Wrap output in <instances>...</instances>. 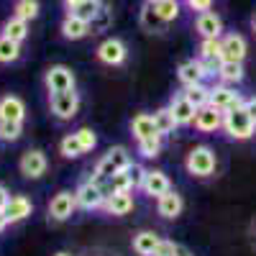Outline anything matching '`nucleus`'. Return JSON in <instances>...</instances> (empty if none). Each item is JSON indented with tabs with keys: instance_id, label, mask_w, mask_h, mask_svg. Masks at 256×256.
Instances as JSON below:
<instances>
[{
	"instance_id": "nucleus-28",
	"label": "nucleus",
	"mask_w": 256,
	"mask_h": 256,
	"mask_svg": "<svg viewBox=\"0 0 256 256\" xmlns=\"http://www.w3.org/2000/svg\"><path fill=\"white\" fill-rule=\"evenodd\" d=\"M154 126H156V134L164 138V136H169L177 128V120H174L172 113H169V108H159L154 113Z\"/></svg>"
},
{
	"instance_id": "nucleus-31",
	"label": "nucleus",
	"mask_w": 256,
	"mask_h": 256,
	"mask_svg": "<svg viewBox=\"0 0 256 256\" xmlns=\"http://www.w3.org/2000/svg\"><path fill=\"white\" fill-rule=\"evenodd\" d=\"M136 146H138V154H141L144 159H156V156L162 154L164 141H162V136H152V138L136 141Z\"/></svg>"
},
{
	"instance_id": "nucleus-14",
	"label": "nucleus",
	"mask_w": 256,
	"mask_h": 256,
	"mask_svg": "<svg viewBox=\"0 0 256 256\" xmlns=\"http://www.w3.org/2000/svg\"><path fill=\"white\" fill-rule=\"evenodd\" d=\"M182 208H184V202H182V195L177 190H169V192H164L162 198H156V212L162 218H166V220L180 218Z\"/></svg>"
},
{
	"instance_id": "nucleus-10",
	"label": "nucleus",
	"mask_w": 256,
	"mask_h": 256,
	"mask_svg": "<svg viewBox=\"0 0 256 256\" xmlns=\"http://www.w3.org/2000/svg\"><path fill=\"white\" fill-rule=\"evenodd\" d=\"M98 59L102 62V64H108V67H118V64H123L126 62V56H128V49H126V44L120 38H116V36H110V38H105L102 44L98 46Z\"/></svg>"
},
{
	"instance_id": "nucleus-9",
	"label": "nucleus",
	"mask_w": 256,
	"mask_h": 256,
	"mask_svg": "<svg viewBox=\"0 0 256 256\" xmlns=\"http://www.w3.org/2000/svg\"><path fill=\"white\" fill-rule=\"evenodd\" d=\"M77 210V200H74V192L70 190H59L56 195L49 202V218L62 223V220H70Z\"/></svg>"
},
{
	"instance_id": "nucleus-1",
	"label": "nucleus",
	"mask_w": 256,
	"mask_h": 256,
	"mask_svg": "<svg viewBox=\"0 0 256 256\" xmlns=\"http://www.w3.org/2000/svg\"><path fill=\"white\" fill-rule=\"evenodd\" d=\"M184 169H187L192 177H198V180L212 177V174H216V169H218L216 152H212L210 146H205V144L190 148V154H187V159H184Z\"/></svg>"
},
{
	"instance_id": "nucleus-2",
	"label": "nucleus",
	"mask_w": 256,
	"mask_h": 256,
	"mask_svg": "<svg viewBox=\"0 0 256 256\" xmlns=\"http://www.w3.org/2000/svg\"><path fill=\"white\" fill-rule=\"evenodd\" d=\"M220 131L233 141H248L256 134V123L251 120V116L241 105V108H233V110L223 113V128Z\"/></svg>"
},
{
	"instance_id": "nucleus-21",
	"label": "nucleus",
	"mask_w": 256,
	"mask_h": 256,
	"mask_svg": "<svg viewBox=\"0 0 256 256\" xmlns=\"http://www.w3.org/2000/svg\"><path fill=\"white\" fill-rule=\"evenodd\" d=\"M59 28H62V36L67 41H80V38H84L90 34V24L82 20V18H77V16H64Z\"/></svg>"
},
{
	"instance_id": "nucleus-35",
	"label": "nucleus",
	"mask_w": 256,
	"mask_h": 256,
	"mask_svg": "<svg viewBox=\"0 0 256 256\" xmlns=\"http://www.w3.org/2000/svg\"><path fill=\"white\" fill-rule=\"evenodd\" d=\"M24 136V123H16V120H0V141L13 144Z\"/></svg>"
},
{
	"instance_id": "nucleus-30",
	"label": "nucleus",
	"mask_w": 256,
	"mask_h": 256,
	"mask_svg": "<svg viewBox=\"0 0 256 256\" xmlns=\"http://www.w3.org/2000/svg\"><path fill=\"white\" fill-rule=\"evenodd\" d=\"M18 56H20V44L18 41H10L8 36H0V64L18 62Z\"/></svg>"
},
{
	"instance_id": "nucleus-25",
	"label": "nucleus",
	"mask_w": 256,
	"mask_h": 256,
	"mask_svg": "<svg viewBox=\"0 0 256 256\" xmlns=\"http://www.w3.org/2000/svg\"><path fill=\"white\" fill-rule=\"evenodd\" d=\"M0 36H8L10 41H26L28 38V20H24V18H18V16H13V18H8L6 24H3V34Z\"/></svg>"
},
{
	"instance_id": "nucleus-19",
	"label": "nucleus",
	"mask_w": 256,
	"mask_h": 256,
	"mask_svg": "<svg viewBox=\"0 0 256 256\" xmlns=\"http://www.w3.org/2000/svg\"><path fill=\"white\" fill-rule=\"evenodd\" d=\"M24 118H26V105L18 95H3L0 98V120L24 123Z\"/></svg>"
},
{
	"instance_id": "nucleus-42",
	"label": "nucleus",
	"mask_w": 256,
	"mask_h": 256,
	"mask_svg": "<svg viewBox=\"0 0 256 256\" xmlns=\"http://www.w3.org/2000/svg\"><path fill=\"white\" fill-rule=\"evenodd\" d=\"M244 108H246V113L251 116V120L256 123V95H254V98H246V102H244Z\"/></svg>"
},
{
	"instance_id": "nucleus-48",
	"label": "nucleus",
	"mask_w": 256,
	"mask_h": 256,
	"mask_svg": "<svg viewBox=\"0 0 256 256\" xmlns=\"http://www.w3.org/2000/svg\"><path fill=\"white\" fill-rule=\"evenodd\" d=\"M182 256H190V254H187V251H182Z\"/></svg>"
},
{
	"instance_id": "nucleus-17",
	"label": "nucleus",
	"mask_w": 256,
	"mask_h": 256,
	"mask_svg": "<svg viewBox=\"0 0 256 256\" xmlns=\"http://www.w3.org/2000/svg\"><path fill=\"white\" fill-rule=\"evenodd\" d=\"M172 190V182H169V177L162 172V169H152V172H146V180L141 184V192L148 198H162L164 192Z\"/></svg>"
},
{
	"instance_id": "nucleus-29",
	"label": "nucleus",
	"mask_w": 256,
	"mask_h": 256,
	"mask_svg": "<svg viewBox=\"0 0 256 256\" xmlns=\"http://www.w3.org/2000/svg\"><path fill=\"white\" fill-rule=\"evenodd\" d=\"M182 95L195 105V108H205L208 105V100H210V88L202 82V84H192V88H184L182 90Z\"/></svg>"
},
{
	"instance_id": "nucleus-45",
	"label": "nucleus",
	"mask_w": 256,
	"mask_h": 256,
	"mask_svg": "<svg viewBox=\"0 0 256 256\" xmlns=\"http://www.w3.org/2000/svg\"><path fill=\"white\" fill-rule=\"evenodd\" d=\"M8 226H10V223H8V218L3 216V212H0V233H3V230H6Z\"/></svg>"
},
{
	"instance_id": "nucleus-32",
	"label": "nucleus",
	"mask_w": 256,
	"mask_h": 256,
	"mask_svg": "<svg viewBox=\"0 0 256 256\" xmlns=\"http://www.w3.org/2000/svg\"><path fill=\"white\" fill-rule=\"evenodd\" d=\"M102 8V0H84V3H80L74 10H70L67 16H77V18H82V20H90L98 16V10Z\"/></svg>"
},
{
	"instance_id": "nucleus-43",
	"label": "nucleus",
	"mask_w": 256,
	"mask_h": 256,
	"mask_svg": "<svg viewBox=\"0 0 256 256\" xmlns=\"http://www.w3.org/2000/svg\"><path fill=\"white\" fill-rule=\"evenodd\" d=\"M8 200H10V192H8V187H6V184H0V212L6 210Z\"/></svg>"
},
{
	"instance_id": "nucleus-11",
	"label": "nucleus",
	"mask_w": 256,
	"mask_h": 256,
	"mask_svg": "<svg viewBox=\"0 0 256 256\" xmlns=\"http://www.w3.org/2000/svg\"><path fill=\"white\" fill-rule=\"evenodd\" d=\"M248 44L241 34H226L220 36V62H244Z\"/></svg>"
},
{
	"instance_id": "nucleus-4",
	"label": "nucleus",
	"mask_w": 256,
	"mask_h": 256,
	"mask_svg": "<svg viewBox=\"0 0 256 256\" xmlns=\"http://www.w3.org/2000/svg\"><path fill=\"white\" fill-rule=\"evenodd\" d=\"M246 102V98H241V92H236V88H230V84H210V100L208 105L210 108H216L220 113H228L233 108H241Z\"/></svg>"
},
{
	"instance_id": "nucleus-15",
	"label": "nucleus",
	"mask_w": 256,
	"mask_h": 256,
	"mask_svg": "<svg viewBox=\"0 0 256 256\" xmlns=\"http://www.w3.org/2000/svg\"><path fill=\"white\" fill-rule=\"evenodd\" d=\"M34 212V202L26 198V195H10L6 210H3V216L8 218V223H20V220H26L28 216Z\"/></svg>"
},
{
	"instance_id": "nucleus-37",
	"label": "nucleus",
	"mask_w": 256,
	"mask_h": 256,
	"mask_svg": "<svg viewBox=\"0 0 256 256\" xmlns=\"http://www.w3.org/2000/svg\"><path fill=\"white\" fill-rule=\"evenodd\" d=\"M13 10H16L13 16H18V18H24V20H34V18L38 16V0H18Z\"/></svg>"
},
{
	"instance_id": "nucleus-41",
	"label": "nucleus",
	"mask_w": 256,
	"mask_h": 256,
	"mask_svg": "<svg viewBox=\"0 0 256 256\" xmlns=\"http://www.w3.org/2000/svg\"><path fill=\"white\" fill-rule=\"evenodd\" d=\"M187 8L198 10V13H205L212 8V0H187Z\"/></svg>"
},
{
	"instance_id": "nucleus-38",
	"label": "nucleus",
	"mask_w": 256,
	"mask_h": 256,
	"mask_svg": "<svg viewBox=\"0 0 256 256\" xmlns=\"http://www.w3.org/2000/svg\"><path fill=\"white\" fill-rule=\"evenodd\" d=\"M74 136H77L80 146L84 148V154H88V152H92V148L98 146V136H95V131H92V128H80V131H74Z\"/></svg>"
},
{
	"instance_id": "nucleus-44",
	"label": "nucleus",
	"mask_w": 256,
	"mask_h": 256,
	"mask_svg": "<svg viewBox=\"0 0 256 256\" xmlns=\"http://www.w3.org/2000/svg\"><path fill=\"white\" fill-rule=\"evenodd\" d=\"M80 3H84V0H64V8H67V13H70V10H74Z\"/></svg>"
},
{
	"instance_id": "nucleus-26",
	"label": "nucleus",
	"mask_w": 256,
	"mask_h": 256,
	"mask_svg": "<svg viewBox=\"0 0 256 256\" xmlns=\"http://www.w3.org/2000/svg\"><path fill=\"white\" fill-rule=\"evenodd\" d=\"M148 3L154 6V10L159 13V18L164 20V24H174V20L180 18L182 8H180V0H148Z\"/></svg>"
},
{
	"instance_id": "nucleus-33",
	"label": "nucleus",
	"mask_w": 256,
	"mask_h": 256,
	"mask_svg": "<svg viewBox=\"0 0 256 256\" xmlns=\"http://www.w3.org/2000/svg\"><path fill=\"white\" fill-rule=\"evenodd\" d=\"M110 24H113V10H110L108 6H102V8L98 10V16L90 20V34H102V31H108Z\"/></svg>"
},
{
	"instance_id": "nucleus-16",
	"label": "nucleus",
	"mask_w": 256,
	"mask_h": 256,
	"mask_svg": "<svg viewBox=\"0 0 256 256\" xmlns=\"http://www.w3.org/2000/svg\"><path fill=\"white\" fill-rule=\"evenodd\" d=\"M169 113L174 116V120H177V126H192V120H195V113H198V108L192 105L182 92L180 95H174L172 100H169Z\"/></svg>"
},
{
	"instance_id": "nucleus-13",
	"label": "nucleus",
	"mask_w": 256,
	"mask_h": 256,
	"mask_svg": "<svg viewBox=\"0 0 256 256\" xmlns=\"http://www.w3.org/2000/svg\"><path fill=\"white\" fill-rule=\"evenodd\" d=\"M195 28L202 38H220L223 36V18L212 10H205V13H198L195 18Z\"/></svg>"
},
{
	"instance_id": "nucleus-3",
	"label": "nucleus",
	"mask_w": 256,
	"mask_h": 256,
	"mask_svg": "<svg viewBox=\"0 0 256 256\" xmlns=\"http://www.w3.org/2000/svg\"><path fill=\"white\" fill-rule=\"evenodd\" d=\"M131 162H134V159H131V154H128L126 146H113V148H108V152L100 156V162L95 164L92 180H108V177L123 172V169H128V166H131Z\"/></svg>"
},
{
	"instance_id": "nucleus-47",
	"label": "nucleus",
	"mask_w": 256,
	"mask_h": 256,
	"mask_svg": "<svg viewBox=\"0 0 256 256\" xmlns=\"http://www.w3.org/2000/svg\"><path fill=\"white\" fill-rule=\"evenodd\" d=\"M54 256H72V254H67V251H59V254H54Z\"/></svg>"
},
{
	"instance_id": "nucleus-23",
	"label": "nucleus",
	"mask_w": 256,
	"mask_h": 256,
	"mask_svg": "<svg viewBox=\"0 0 256 256\" xmlns=\"http://www.w3.org/2000/svg\"><path fill=\"white\" fill-rule=\"evenodd\" d=\"M131 134H134L136 141L159 136V134H156V126H154V116H148V113H138V116H134V120H131Z\"/></svg>"
},
{
	"instance_id": "nucleus-46",
	"label": "nucleus",
	"mask_w": 256,
	"mask_h": 256,
	"mask_svg": "<svg viewBox=\"0 0 256 256\" xmlns=\"http://www.w3.org/2000/svg\"><path fill=\"white\" fill-rule=\"evenodd\" d=\"M251 28H254V34H256V16L251 18Z\"/></svg>"
},
{
	"instance_id": "nucleus-7",
	"label": "nucleus",
	"mask_w": 256,
	"mask_h": 256,
	"mask_svg": "<svg viewBox=\"0 0 256 256\" xmlns=\"http://www.w3.org/2000/svg\"><path fill=\"white\" fill-rule=\"evenodd\" d=\"M46 154L41 152V148H28V152L20 154V162H18V169H20V174H24L26 180H38V177H44L46 174Z\"/></svg>"
},
{
	"instance_id": "nucleus-6",
	"label": "nucleus",
	"mask_w": 256,
	"mask_h": 256,
	"mask_svg": "<svg viewBox=\"0 0 256 256\" xmlns=\"http://www.w3.org/2000/svg\"><path fill=\"white\" fill-rule=\"evenodd\" d=\"M44 84H46V90H49V95H52V92L74 90L77 80H74V72H72L70 67H64V64H54V67H49L46 74H44Z\"/></svg>"
},
{
	"instance_id": "nucleus-36",
	"label": "nucleus",
	"mask_w": 256,
	"mask_h": 256,
	"mask_svg": "<svg viewBox=\"0 0 256 256\" xmlns=\"http://www.w3.org/2000/svg\"><path fill=\"white\" fill-rule=\"evenodd\" d=\"M198 52H200L198 59H218L220 62V38H202Z\"/></svg>"
},
{
	"instance_id": "nucleus-5",
	"label": "nucleus",
	"mask_w": 256,
	"mask_h": 256,
	"mask_svg": "<svg viewBox=\"0 0 256 256\" xmlns=\"http://www.w3.org/2000/svg\"><path fill=\"white\" fill-rule=\"evenodd\" d=\"M49 108L59 120H72L80 110V95L74 90L67 92H52L49 95Z\"/></svg>"
},
{
	"instance_id": "nucleus-27",
	"label": "nucleus",
	"mask_w": 256,
	"mask_h": 256,
	"mask_svg": "<svg viewBox=\"0 0 256 256\" xmlns=\"http://www.w3.org/2000/svg\"><path fill=\"white\" fill-rule=\"evenodd\" d=\"M138 20H141V26H144L148 34H154V31H164V28H166V24L159 18V13L154 10V6H152V3H144Z\"/></svg>"
},
{
	"instance_id": "nucleus-24",
	"label": "nucleus",
	"mask_w": 256,
	"mask_h": 256,
	"mask_svg": "<svg viewBox=\"0 0 256 256\" xmlns=\"http://www.w3.org/2000/svg\"><path fill=\"white\" fill-rule=\"evenodd\" d=\"M159 236L154 230H138L136 236H134V241H131V246H134V251L138 254V256H152L154 254V248L159 246Z\"/></svg>"
},
{
	"instance_id": "nucleus-34",
	"label": "nucleus",
	"mask_w": 256,
	"mask_h": 256,
	"mask_svg": "<svg viewBox=\"0 0 256 256\" xmlns=\"http://www.w3.org/2000/svg\"><path fill=\"white\" fill-rule=\"evenodd\" d=\"M59 152H62V156H64V159H80V156L84 154V148L80 146L77 136H74V134H70V136H64V138H62Z\"/></svg>"
},
{
	"instance_id": "nucleus-18",
	"label": "nucleus",
	"mask_w": 256,
	"mask_h": 256,
	"mask_svg": "<svg viewBox=\"0 0 256 256\" xmlns=\"http://www.w3.org/2000/svg\"><path fill=\"white\" fill-rule=\"evenodd\" d=\"M100 210H105L113 218H123V216H128V212L134 210V195L131 192H116V195L105 198Z\"/></svg>"
},
{
	"instance_id": "nucleus-22",
	"label": "nucleus",
	"mask_w": 256,
	"mask_h": 256,
	"mask_svg": "<svg viewBox=\"0 0 256 256\" xmlns=\"http://www.w3.org/2000/svg\"><path fill=\"white\" fill-rule=\"evenodd\" d=\"M246 72H244V62H220V70H218V82L220 84H230L236 88L238 82H244Z\"/></svg>"
},
{
	"instance_id": "nucleus-12",
	"label": "nucleus",
	"mask_w": 256,
	"mask_h": 256,
	"mask_svg": "<svg viewBox=\"0 0 256 256\" xmlns=\"http://www.w3.org/2000/svg\"><path fill=\"white\" fill-rule=\"evenodd\" d=\"M192 126H195V131H200V134H216V131L223 128V113L216 110V108H210V105L198 108Z\"/></svg>"
},
{
	"instance_id": "nucleus-8",
	"label": "nucleus",
	"mask_w": 256,
	"mask_h": 256,
	"mask_svg": "<svg viewBox=\"0 0 256 256\" xmlns=\"http://www.w3.org/2000/svg\"><path fill=\"white\" fill-rule=\"evenodd\" d=\"M74 200H77V208L82 210H100L105 202V192L95 180H84L74 192Z\"/></svg>"
},
{
	"instance_id": "nucleus-39",
	"label": "nucleus",
	"mask_w": 256,
	"mask_h": 256,
	"mask_svg": "<svg viewBox=\"0 0 256 256\" xmlns=\"http://www.w3.org/2000/svg\"><path fill=\"white\" fill-rule=\"evenodd\" d=\"M126 172H128V177H131V187H134V190H141V184H144V180H146V172H148V169H144L141 164L131 162V166H128Z\"/></svg>"
},
{
	"instance_id": "nucleus-20",
	"label": "nucleus",
	"mask_w": 256,
	"mask_h": 256,
	"mask_svg": "<svg viewBox=\"0 0 256 256\" xmlns=\"http://www.w3.org/2000/svg\"><path fill=\"white\" fill-rule=\"evenodd\" d=\"M177 80L184 84V88H192V84H202L205 82V72L200 59H187L177 67Z\"/></svg>"
},
{
	"instance_id": "nucleus-40",
	"label": "nucleus",
	"mask_w": 256,
	"mask_h": 256,
	"mask_svg": "<svg viewBox=\"0 0 256 256\" xmlns=\"http://www.w3.org/2000/svg\"><path fill=\"white\" fill-rule=\"evenodd\" d=\"M152 256H182V246H177L174 241H166V238H162L159 241V246L154 248V254Z\"/></svg>"
}]
</instances>
